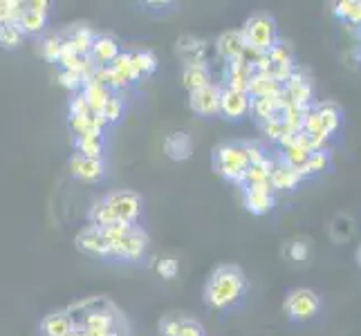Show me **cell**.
<instances>
[{
    "label": "cell",
    "mask_w": 361,
    "mask_h": 336,
    "mask_svg": "<svg viewBox=\"0 0 361 336\" xmlns=\"http://www.w3.org/2000/svg\"><path fill=\"white\" fill-rule=\"evenodd\" d=\"M319 307H321L319 294L314 290H307V287L292 290L283 303V309H285V314H288V318H292L296 323L314 318L319 314Z\"/></svg>",
    "instance_id": "6"
},
{
    "label": "cell",
    "mask_w": 361,
    "mask_h": 336,
    "mask_svg": "<svg viewBox=\"0 0 361 336\" xmlns=\"http://www.w3.org/2000/svg\"><path fill=\"white\" fill-rule=\"evenodd\" d=\"M184 316H176V314H169L159 321V334L161 336H178L180 332V323Z\"/></svg>",
    "instance_id": "38"
},
{
    "label": "cell",
    "mask_w": 361,
    "mask_h": 336,
    "mask_svg": "<svg viewBox=\"0 0 361 336\" xmlns=\"http://www.w3.org/2000/svg\"><path fill=\"white\" fill-rule=\"evenodd\" d=\"M245 41H243V34L240 30H229V32H222L216 41V52L225 58V61H233V58H240L245 54Z\"/></svg>",
    "instance_id": "17"
},
{
    "label": "cell",
    "mask_w": 361,
    "mask_h": 336,
    "mask_svg": "<svg viewBox=\"0 0 361 336\" xmlns=\"http://www.w3.org/2000/svg\"><path fill=\"white\" fill-rule=\"evenodd\" d=\"M290 256H292L294 260H305V256H307V244H305V242H292V247H290Z\"/></svg>",
    "instance_id": "43"
},
{
    "label": "cell",
    "mask_w": 361,
    "mask_h": 336,
    "mask_svg": "<svg viewBox=\"0 0 361 336\" xmlns=\"http://www.w3.org/2000/svg\"><path fill=\"white\" fill-rule=\"evenodd\" d=\"M247 166H249V161H247V153H245L243 142L220 144L214 151V170L222 180L240 184Z\"/></svg>",
    "instance_id": "4"
},
{
    "label": "cell",
    "mask_w": 361,
    "mask_h": 336,
    "mask_svg": "<svg viewBox=\"0 0 361 336\" xmlns=\"http://www.w3.org/2000/svg\"><path fill=\"white\" fill-rule=\"evenodd\" d=\"M70 336H83V334H81V332H79V330H74V332H72V334H70Z\"/></svg>",
    "instance_id": "45"
},
{
    "label": "cell",
    "mask_w": 361,
    "mask_h": 336,
    "mask_svg": "<svg viewBox=\"0 0 361 336\" xmlns=\"http://www.w3.org/2000/svg\"><path fill=\"white\" fill-rule=\"evenodd\" d=\"M357 9H359V0H341V3H334V14L345 23H350L355 18Z\"/></svg>",
    "instance_id": "37"
},
{
    "label": "cell",
    "mask_w": 361,
    "mask_h": 336,
    "mask_svg": "<svg viewBox=\"0 0 361 336\" xmlns=\"http://www.w3.org/2000/svg\"><path fill=\"white\" fill-rule=\"evenodd\" d=\"M303 180V175L298 173L294 166L290 164H285L283 159L279 161H271V170H269V182L274 186V191H290L294 189V186Z\"/></svg>",
    "instance_id": "15"
},
{
    "label": "cell",
    "mask_w": 361,
    "mask_h": 336,
    "mask_svg": "<svg viewBox=\"0 0 361 336\" xmlns=\"http://www.w3.org/2000/svg\"><path fill=\"white\" fill-rule=\"evenodd\" d=\"M23 14H25V3H20V0H0V23L18 25Z\"/></svg>",
    "instance_id": "31"
},
{
    "label": "cell",
    "mask_w": 361,
    "mask_h": 336,
    "mask_svg": "<svg viewBox=\"0 0 361 336\" xmlns=\"http://www.w3.org/2000/svg\"><path fill=\"white\" fill-rule=\"evenodd\" d=\"M99 115H102L106 119V123H115L123 117V99L119 94H110L106 99V104L102 106V110H99Z\"/></svg>",
    "instance_id": "30"
},
{
    "label": "cell",
    "mask_w": 361,
    "mask_h": 336,
    "mask_svg": "<svg viewBox=\"0 0 361 336\" xmlns=\"http://www.w3.org/2000/svg\"><path fill=\"white\" fill-rule=\"evenodd\" d=\"M155 271L159 273L161 278H176V273H178V263H176L173 258H161V260H157Z\"/></svg>",
    "instance_id": "40"
},
{
    "label": "cell",
    "mask_w": 361,
    "mask_h": 336,
    "mask_svg": "<svg viewBox=\"0 0 361 336\" xmlns=\"http://www.w3.org/2000/svg\"><path fill=\"white\" fill-rule=\"evenodd\" d=\"M113 260L121 263H140L148 249V235L142 227L126 222H113L102 229Z\"/></svg>",
    "instance_id": "2"
},
{
    "label": "cell",
    "mask_w": 361,
    "mask_h": 336,
    "mask_svg": "<svg viewBox=\"0 0 361 336\" xmlns=\"http://www.w3.org/2000/svg\"><path fill=\"white\" fill-rule=\"evenodd\" d=\"M260 130H263V135H267L269 139H274V142H281L283 137L294 135V132L288 128V123H285L283 119H271V121L260 123Z\"/></svg>",
    "instance_id": "35"
},
{
    "label": "cell",
    "mask_w": 361,
    "mask_h": 336,
    "mask_svg": "<svg viewBox=\"0 0 361 336\" xmlns=\"http://www.w3.org/2000/svg\"><path fill=\"white\" fill-rule=\"evenodd\" d=\"M164 153L173 159V161H184L189 159L193 153V142L186 132H173L166 137L164 142Z\"/></svg>",
    "instance_id": "19"
},
{
    "label": "cell",
    "mask_w": 361,
    "mask_h": 336,
    "mask_svg": "<svg viewBox=\"0 0 361 336\" xmlns=\"http://www.w3.org/2000/svg\"><path fill=\"white\" fill-rule=\"evenodd\" d=\"M0 25H3V23H0Z\"/></svg>",
    "instance_id": "46"
},
{
    "label": "cell",
    "mask_w": 361,
    "mask_h": 336,
    "mask_svg": "<svg viewBox=\"0 0 361 336\" xmlns=\"http://www.w3.org/2000/svg\"><path fill=\"white\" fill-rule=\"evenodd\" d=\"M45 20H47V16H39V14H34V11H30L27 7H25V14L18 20V30L23 36H36L45 30Z\"/></svg>",
    "instance_id": "29"
},
{
    "label": "cell",
    "mask_w": 361,
    "mask_h": 336,
    "mask_svg": "<svg viewBox=\"0 0 361 336\" xmlns=\"http://www.w3.org/2000/svg\"><path fill=\"white\" fill-rule=\"evenodd\" d=\"M25 36L20 34L18 25H11V23H3L0 25V47L3 49H16L23 43Z\"/></svg>",
    "instance_id": "32"
},
{
    "label": "cell",
    "mask_w": 361,
    "mask_h": 336,
    "mask_svg": "<svg viewBox=\"0 0 361 336\" xmlns=\"http://www.w3.org/2000/svg\"><path fill=\"white\" fill-rule=\"evenodd\" d=\"M319 121H321V128L328 137H332L334 132L339 130V123H341V110L334 106V104H317L314 106Z\"/></svg>",
    "instance_id": "25"
},
{
    "label": "cell",
    "mask_w": 361,
    "mask_h": 336,
    "mask_svg": "<svg viewBox=\"0 0 361 336\" xmlns=\"http://www.w3.org/2000/svg\"><path fill=\"white\" fill-rule=\"evenodd\" d=\"M211 83H214V77H211V68L207 63L184 66V70H182V85L189 92L207 88V85H211Z\"/></svg>",
    "instance_id": "18"
},
{
    "label": "cell",
    "mask_w": 361,
    "mask_h": 336,
    "mask_svg": "<svg viewBox=\"0 0 361 336\" xmlns=\"http://www.w3.org/2000/svg\"><path fill=\"white\" fill-rule=\"evenodd\" d=\"M243 204L254 216L269 213L274 209V186L271 184L247 186V189H243Z\"/></svg>",
    "instance_id": "10"
},
{
    "label": "cell",
    "mask_w": 361,
    "mask_h": 336,
    "mask_svg": "<svg viewBox=\"0 0 361 336\" xmlns=\"http://www.w3.org/2000/svg\"><path fill=\"white\" fill-rule=\"evenodd\" d=\"M359 32H361V30H359Z\"/></svg>",
    "instance_id": "47"
},
{
    "label": "cell",
    "mask_w": 361,
    "mask_h": 336,
    "mask_svg": "<svg viewBox=\"0 0 361 336\" xmlns=\"http://www.w3.org/2000/svg\"><path fill=\"white\" fill-rule=\"evenodd\" d=\"M178 49H180V54L186 58V66H191V63H204V41H197V39H191V36H186V39L178 41Z\"/></svg>",
    "instance_id": "27"
},
{
    "label": "cell",
    "mask_w": 361,
    "mask_h": 336,
    "mask_svg": "<svg viewBox=\"0 0 361 336\" xmlns=\"http://www.w3.org/2000/svg\"><path fill=\"white\" fill-rule=\"evenodd\" d=\"M81 94L85 97V101H88L90 110L99 115V110H102V106L106 104V99H108L110 94H113V92H110L108 88H104V85H99L97 81L88 79V81L83 83Z\"/></svg>",
    "instance_id": "26"
},
{
    "label": "cell",
    "mask_w": 361,
    "mask_h": 336,
    "mask_svg": "<svg viewBox=\"0 0 361 336\" xmlns=\"http://www.w3.org/2000/svg\"><path fill=\"white\" fill-rule=\"evenodd\" d=\"M74 244L81 254L85 256H92V258H110V251H108V242H106V235L102 229L97 227H83L77 238H74Z\"/></svg>",
    "instance_id": "9"
},
{
    "label": "cell",
    "mask_w": 361,
    "mask_h": 336,
    "mask_svg": "<svg viewBox=\"0 0 361 336\" xmlns=\"http://www.w3.org/2000/svg\"><path fill=\"white\" fill-rule=\"evenodd\" d=\"M189 108L197 117H216L220 115V85L211 83L207 88L189 92Z\"/></svg>",
    "instance_id": "8"
},
{
    "label": "cell",
    "mask_w": 361,
    "mask_h": 336,
    "mask_svg": "<svg viewBox=\"0 0 361 336\" xmlns=\"http://www.w3.org/2000/svg\"><path fill=\"white\" fill-rule=\"evenodd\" d=\"M59 83L63 85L66 90H70V92H79V90L83 88L85 79H83V74H81V72L61 70V72H59Z\"/></svg>",
    "instance_id": "36"
},
{
    "label": "cell",
    "mask_w": 361,
    "mask_h": 336,
    "mask_svg": "<svg viewBox=\"0 0 361 336\" xmlns=\"http://www.w3.org/2000/svg\"><path fill=\"white\" fill-rule=\"evenodd\" d=\"M247 94L249 97H283V85L271 81L269 77H265V74L254 72L252 81L247 85Z\"/></svg>",
    "instance_id": "22"
},
{
    "label": "cell",
    "mask_w": 361,
    "mask_h": 336,
    "mask_svg": "<svg viewBox=\"0 0 361 336\" xmlns=\"http://www.w3.org/2000/svg\"><path fill=\"white\" fill-rule=\"evenodd\" d=\"M178 336H204V332H202V325H200V323L184 316L182 323H180V332H178Z\"/></svg>",
    "instance_id": "41"
},
{
    "label": "cell",
    "mask_w": 361,
    "mask_h": 336,
    "mask_svg": "<svg viewBox=\"0 0 361 336\" xmlns=\"http://www.w3.org/2000/svg\"><path fill=\"white\" fill-rule=\"evenodd\" d=\"M269 170H271V159L265 157L263 161H258V164H252L247 166L245 175L240 180L238 186H243V189H247V186H260V184H271L269 182Z\"/></svg>",
    "instance_id": "24"
},
{
    "label": "cell",
    "mask_w": 361,
    "mask_h": 336,
    "mask_svg": "<svg viewBox=\"0 0 361 336\" xmlns=\"http://www.w3.org/2000/svg\"><path fill=\"white\" fill-rule=\"evenodd\" d=\"M247 292V276L238 265H220L204 285V301L214 309H229Z\"/></svg>",
    "instance_id": "1"
},
{
    "label": "cell",
    "mask_w": 361,
    "mask_h": 336,
    "mask_svg": "<svg viewBox=\"0 0 361 336\" xmlns=\"http://www.w3.org/2000/svg\"><path fill=\"white\" fill-rule=\"evenodd\" d=\"M66 45H70L74 52H77L79 56H88L90 52V45L94 41V34L90 27H85V25H74V27H70L66 32Z\"/></svg>",
    "instance_id": "20"
},
{
    "label": "cell",
    "mask_w": 361,
    "mask_h": 336,
    "mask_svg": "<svg viewBox=\"0 0 361 336\" xmlns=\"http://www.w3.org/2000/svg\"><path fill=\"white\" fill-rule=\"evenodd\" d=\"M88 115H92V110L88 101H85V97L81 92L74 94V99L70 101V117H88Z\"/></svg>",
    "instance_id": "39"
},
{
    "label": "cell",
    "mask_w": 361,
    "mask_h": 336,
    "mask_svg": "<svg viewBox=\"0 0 361 336\" xmlns=\"http://www.w3.org/2000/svg\"><path fill=\"white\" fill-rule=\"evenodd\" d=\"M113 222H126L135 224L142 213V197L135 191H115L106 197H102Z\"/></svg>",
    "instance_id": "5"
},
{
    "label": "cell",
    "mask_w": 361,
    "mask_h": 336,
    "mask_svg": "<svg viewBox=\"0 0 361 336\" xmlns=\"http://www.w3.org/2000/svg\"><path fill=\"white\" fill-rule=\"evenodd\" d=\"M252 77H254V68H252V63H247L243 56L233 58V61H227L225 88L247 92V85H249V81H252Z\"/></svg>",
    "instance_id": "14"
},
{
    "label": "cell",
    "mask_w": 361,
    "mask_h": 336,
    "mask_svg": "<svg viewBox=\"0 0 361 336\" xmlns=\"http://www.w3.org/2000/svg\"><path fill=\"white\" fill-rule=\"evenodd\" d=\"M285 106L283 97H252V108L249 115H254L258 123H265L271 119H285Z\"/></svg>",
    "instance_id": "11"
},
{
    "label": "cell",
    "mask_w": 361,
    "mask_h": 336,
    "mask_svg": "<svg viewBox=\"0 0 361 336\" xmlns=\"http://www.w3.org/2000/svg\"><path fill=\"white\" fill-rule=\"evenodd\" d=\"M74 148H77V155H81V157L104 159V135L74 137Z\"/></svg>",
    "instance_id": "23"
},
{
    "label": "cell",
    "mask_w": 361,
    "mask_h": 336,
    "mask_svg": "<svg viewBox=\"0 0 361 336\" xmlns=\"http://www.w3.org/2000/svg\"><path fill=\"white\" fill-rule=\"evenodd\" d=\"M243 41L249 49H254L258 54H265L279 43V27L276 20L269 14H254L249 16L243 25Z\"/></svg>",
    "instance_id": "3"
},
{
    "label": "cell",
    "mask_w": 361,
    "mask_h": 336,
    "mask_svg": "<svg viewBox=\"0 0 361 336\" xmlns=\"http://www.w3.org/2000/svg\"><path fill=\"white\" fill-rule=\"evenodd\" d=\"M61 49H63V36L61 34H49L41 43V54L45 61H49V63H56L61 56Z\"/></svg>",
    "instance_id": "33"
},
{
    "label": "cell",
    "mask_w": 361,
    "mask_h": 336,
    "mask_svg": "<svg viewBox=\"0 0 361 336\" xmlns=\"http://www.w3.org/2000/svg\"><path fill=\"white\" fill-rule=\"evenodd\" d=\"M128 58H130V68H133V74H135V81L142 79V77H148V74H153L157 70V56L153 52H146V49L128 52Z\"/></svg>",
    "instance_id": "21"
},
{
    "label": "cell",
    "mask_w": 361,
    "mask_h": 336,
    "mask_svg": "<svg viewBox=\"0 0 361 336\" xmlns=\"http://www.w3.org/2000/svg\"><path fill=\"white\" fill-rule=\"evenodd\" d=\"M330 168V153L323 148V151H317V153H310L305 164L301 166V175H317V173H323Z\"/></svg>",
    "instance_id": "28"
},
{
    "label": "cell",
    "mask_w": 361,
    "mask_h": 336,
    "mask_svg": "<svg viewBox=\"0 0 361 336\" xmlns=\"http://www.w3.org/2000/svg\"><path fill=\"white\" fill-rule=\"evenodd\" d=\"M41 336H70L74 332V323L70 321L66 309H56V312H49L41 321Z\"/></svg>",
    "instance_id": "16"
},
{
    "label": "cell",
    "mask_w": 361,
    "mask_h": 336,
    "mask_svg": "<svg viewBox=\"0 0 361 336\" xmlns=\"http://www.w3.org/2000/svg\"><path fill=\"white\" fill-rule=\"evenodd\" d=\"M117 56H119V43L113 36H108V34L94 36L90 52H88V58L94 68H108Z\"/></svg>",
    "instance_id": "13"
},
{
    "label": "cell",
    "mask_w": 361,
    "mask_h": 336,
    "mask_svg": "<svg viewBox=\"0 0 361 336\" xmlns=\"http://www.w3.org/2000/svg\"><path fill=\"white\" fill-rule=\"evenodd\" d=\"M70 173H72V178H77L81 182L97 184L106 175V164H104V159H90V157L74 155L70 159Z\"/></svg>",
    "instance_id": "12"
},
{
    "label": "cell",
    "mask_w": 361,
    "mask_h": 336,
    "mask_svg": "<svg viewBox=\"0 0 361 336\" xmlns=\"http://www.w3.org/2000/svg\"><path fill=\"white\" fill-rule=\"evenodd\" d=\"M357 263H359V267H361V247L357 249Z\"/></svg>",
    "instance_id": "44"
},
{
    "label": "cell",
    "mask_w": 361,
    "mask_h": 336,
    "mask_svg": "<svg viewBox=\"0 0 361 336\" xmlns=\"http://www.w3.org/2000/svg\"><path fill=\"white\" fill-rule=\"evenodd\" d=\"M25 7H27L30 11H34V14H39V16H47L49 3L47 0H30V3H25Z\"/></svg>",
    "instance_id": "42"
},
{
    "label": "cell",
    "mask_w": 361,
    "mask_h": 336,
    "mask_svg": "<svg viewBox=\"0 0 361 336\" xmlns=\"http://www.w3.org/2000/svg\"><path fill=\"white\" fill-rule=\"evenodd\" d=\"M110 70H113L117 77L123 81V85H128V83H133L135 81V74H133V68H130V58H128V52L126 54H121L119 52V56L113 61V63L108 66Z\"/></svg>",
    "instance_id": "34"
},
{
    "label": "cell",
    "mask_w": 361,
    "mask_h": 336,
    "mask_svg": "<svg viewBox=\"0 0 361 336\" xmlns=\"http://www.w3.org/2000/svg\"><path fill=\"white\" fill-rule=\"evenodd\" d=\"M252 97L240 90L220 88V115L227 121H240L249 115Z\"/></svg>",
    "instance_id": "7"
}]
</instances>
